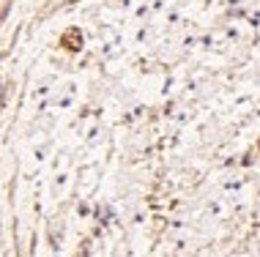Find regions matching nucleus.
Listing matches in <instances>:
<instances>
[]
</instances>
